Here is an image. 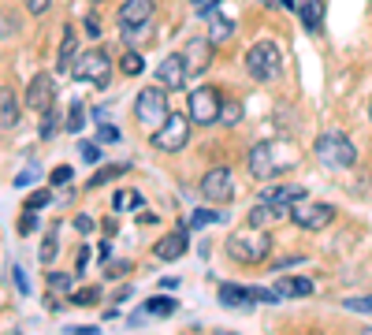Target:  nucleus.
<instances>
[{"instance_id": "35", "label": "nucleus", "mask_w": 372, "mask_h": 335, "mask_svg": "<svg viewBox=\"0 0 372 335\" xmlns=\"http://www.w3.org/2000/svg\"><path fill=\"white\" fill-rule=\"evenodd\" d=\"M49 283L56 287V290H68V287H75V276H68V272H49Z\"/></svg>"}, {"instance_id": "50", "label": "nucleus", "mask_w": 372, "mask_h": 335, "mask_svg": "<svg viewBox=\"0 0 372 335\" xmlns=\"http://www.w3.org/2000/svg\"><path fill=\"white\" fill-rule=\"evenodd\" d=\"M86 265H90V250L79 254V272H86Z\"/></svg>"}, {"instance_id": "40", "label": "nucleus", "mask_w": 372, "mask_h": 335, "mask_svg": "<svg viewBox=\"0 0 372 335\" xmlns=\"http://www.w3.org/2000/svg\"><path fill=\"white\" fill-rule=\"evenodd\" d=\"M19 228H23V235L38 231V216H34V209H26V216H23V224H19Z\"/></svg>"}, {"instance_id": "44", "label": "nucleus", "mask_w": 372, "mask_h": 335, "mask_svg": "<svg viewBox=\"0 0 372 335\" xmlns=\"http://www.w3.org/2000/svg\"><path fill=\"white\" fill-rule=\"evenodd\" d=\"M101 142H119V131H116V127H104V123H101Z\"/></svg>"}, {"instance_id": "42", "label": "nucleus", "mask_w": 372, "mask_h": 335, "mask_svg": "<svg viewBox=\"0 0 372 335\" xmlns=\"http://www.w3.org/2000/svg\"><path fill=\"white\" fill-rule=\"evenodd\" d=\"M220 4H224V0H201V4H198V15H212Z\"/></svg>"}, {"instance_id": "5", "label": "nucleus", "mask_w": 372, "mask_h": 335, "mask_svg": "<svg viewBox=\"0 0 372 335\" xmlns=\"http://www.w3.org/2000/svg\"><path fill=\"white\" fill-rule=\"evenodd\" d=\"M71 75L79 82H90V86H108V79H112V56H108L104 49H90L82 52V56H75L71 63Z\"/></svg>"}, {"instance_id": "7", "label": "nucleus", "mask_w": 372, "mask_h": 335, "mask_svg": "<svg viewBox=\"0 0 372 335\" xmlns=\"http://www.w3.org/2000/svg\"><path fill=\"white\" fill-rule=\"evenodd\" d=\"M186 142H190V120L186 116L168 112V120L153 131V149H160V153H179Z\"/></svg>"}, {"instance_id": "32", "label": "nucleus", "mask_w": 372, "mask_h": 335, "mask_svg": "<svg viewBox=\"0 0 372 335\" xmlns=\"http://www.w3.org/2000/svg\"><path fill=\"white\" fill-rule=\"evenodd\" d=\"M119 68H123V75H141V68H146V60H141L138 52H127Z\"/></svg>"}, {"instance_id": "46", "label": "nucleus", "mask_w": 372, "mask_h": 335, "mask_svg": "<svg viewBox=\"0 0 372 335\" xmlns=\"http://www.w3.org/2000/svg\"><path fill=\"white\" fill-rule=\"evenodd\" d=\"M75 228L86 235V231H93V220H90V216H79V220H75Z\"/></svg>"}, {"instance_id": "11", "label": "nucleus", "mask_w": 372, "mask_h": 335, "mask_svg": "<svg viewBox=\"0 0 372 335\" xmlns=\"http://www.w3.org/2000/svg\"><path fill=\"white\" fill-rule=\"evenodd\" d=\"M153 19V0H123L119 4V26L127 38H138Z\"/></svg>"}, {"instance_id": "3", "label": "nucleus", "mask_w": 372, "mask_h": 335, "mask_svg": "<svg viewBox=\"0 0 372 335\" xmlns=\"http://www.w3.org/2000/svg\"><path fill=\"white\" fill-rule=\"evenodd\" d=\"M313 153H316V160H320L324 168H332V171L354 168V160H357V149H354V142H350L343 131L320 134V138H316V146H313Z\"/></svg>"}, {"instance_id": "9", "label": "nucleus", "mask_w": 372, "mask_h": 335, "mask_svg": "<svg viewBox=\"0 0 372 335\" xmlns=\"http://www.w3.org/2000/svg\"><path fill=\"white\" fill-rule=\"evenodd\" d=\"M201 198L212 201V205H227V201L235 198V171L227 168V164L205 171V179H201Z\"/></svg>"}, {"instance_id": "41", "label": "nucleus", "mask_w": 372, "mask_h": 335, "mask_svg": "<svg viewBox=\"0 0 372 335\" xmlns=\"http://www.w3.org/2000/svg\"><path fill=\"white\" fill-rule=\"evenodd\" d=\"M12 34H15V23H12L4 12H0V38H12Z\"/></svg>"}, {"instance_id": "13", "label": "nucleus", "mask_w": 372, "mask_h": 335, "mask_svg": "<svg viewBox=\"0 0 372 335\" xmlns=\"http://www.w3.org/2000/svg\"><path fill=\"white\" fill-rule=\"evenodd\" d=\"M186 75H190V68H186L183 52H171V56H164V60H160L157 82L164 86V90H183V86H186Z\"/></svg>"}, {"instance_id": "19", "label": "nucleus", "mask_w": 372, "mask_h": 335, "mask_svg": "<svg viewBox=\"0 0 372 335\" xmlns=\"http://www.w3.org/2000/svg\"><path fill=\"white\" fill-rule=\"evenodd\" d=\"M153 254H157L160 261H179V257L186 254V235H183V231H179V235H168L164 242L153 246Z\"/></svg>"}, {"instance_id": "14", "label": "nucleus", "mask_w": 372, "mask_h": 335, "mask_svg": "<svg viewBox=\"0 0 372 335\" xmlns=\"http://www.w3.org/2000/svg\"><path fill=\"white\" fill-rule=\"evenodd\" d=\"M265 201H272V209H276L279 216H290L294 205L305 201V187H298V182H279V187H272L265 194Z\"/></svg>"}, {"instance_id": "6", "label": "nucleus", "mask_w": 372, "mask_h": 335, "mask_svg": "<svg viewBox=\"0 0 372 335\" xmlns=\"http://www.w3.org/2000/svg\"><path fill=\"white\" fill-rule=\"evenodd\" d=\"M168 93L160 90V86H149V90H141L138 93V101H134V116H138V123L146 127V131H157V127L168 120Z\"/></svg>"}, {"instance_id": "4", "label": "nucleus", "mask_w": 372, "mask_h": 335, "mask_svg": "<svg viewBox=\"0 0 372 335\" xmlns=\"http://www.w3.org/2000/svg\"><path fill=\"white\" fill-rule=\"evenodd\" d=\"M246 71L254 75L257 82H276L283 75V52L272 41H257L254 49L246 52Z\"/></svg>"}, {"instance_id": "12", "label": "nucleus", "mask_w": 372, "mask_h": 335, "mask_svg": "<svg viewBox=\"0 0 372 335\" xmlns=\"http://www.w3.org/2000/svg\"><path fill=\"white\" fill-rule=\"evenodd\" d=\"M52 101H56V82H52V75H34L26 86V108H34V112H45V108H52Z\"/></svg>"}, {"instance_id": "8", "label": "nucleus", "mask_w": 372, "mask_h": 335, "mask_svg": "<svg viewBox=\"0 0 372 335\" xmlns=\"http://www.w3.org/2000/svg\"><path fill=\"white\" fill-rule=\"evenodd\" d=\"M220 104H224V97H220V90H212V86H198V90L186 97L190 120L198 127H212L216 120H220Z\"/></svg>"}, {"instance_id": "23", "label": "nucleus", "mask_w": 372, "mask_h": 335, "mask_svg": "<svg viewBox=\"0 0 372 335\" xmlns=\"http://www.w3.org/2000/svg\"><path fill=\"white\" fill-rule=\"evenodd\" d=\"M175 309H179V302L168 298V295H157V298L146 302V313H149V317H171Z\"/></svg>"}, {"instance_id": "47", "label": "nucleus", "mask_w": 372, "mask_h": 335, "mask_svg": "<svg viewBox=\"0 0 372 335\" xmlns=\"http://www.w3.org/2000/svg\"><path fill=\"white\" fill-rule=\"evenodd\" d=\"M30 179H34V168L23 171V176H15V187H30Z\"/></svg>"}, {"instance_id": "34", "label": "nucleus", "mask_w": 372, "mask_h": 335, "mask_svg": "<svg viewBox=\"0 0 372 335\" xmlns=\"http://www.w3.org/2000/svg\"><path fill=\"white\" fill-rule=\"evenodd\" d=\"M79 153H82L86 164H97V160H101V146H97V142H82Z\"/></svg>"}, {"instance_id": "48", "label": "nucleus", "mask_w": 372, "mask_h": 335, "mask_svg": "<svg viewBox=\"0 0 372 335\" xmlns=\"http://www.w3.org/2000/svg\"><path fill=\"white\" fill-rule=\"evenodd\" d=\"M75 335H97V328H93V324H79V328H71Z\"/></svg>"}, {"instance_id": "21", "label": "nucleus", "mask_w": 372, "mask_h": 335, "mask_svg": "<svg viewBox=\"0 0 372 335\" xmlns=\"http://www.w3.org/2000/svg\"><path fill=\"white\" fill-rule=\"evenodd\" d=\"M75 45H79V34H75V26H68V30H63V41H60V60H56V71H71Z\"/></svg>"}, {"instance_id": "28", "label": "nucleus", "mask_w": 372, "mask_h": 335, "mask_svg": "<svg viewBox=\"0 0 372 335\" xmlns=\"http://www.w3.org/2000/svg\"><path fill=\"white\" fill-rule=\"evenodd\" d=\"M119 176H130V164H108L104 171H97V176L90 179V187H104L108 179H119Z\"/></svg>"}, {"instance_id": "51", "label": "nucleus", "mask_w": 372, "mask_h": 335, "mask_svg": "<svg viewBox=\"0 0 372 335\" xmlns=\"http://www.w3.org/2000/svg\"><path fill=\"white\" fill-rule=\"evenodd\" d=\"M276 8H283V12H294L298 4H294V0H276Z\"/></svg>"}, {"instance_id": "10", "label": "nucleus", "mask_w": 372, "mask_h": 335, "mask_svg": "<svg viewBox=\"0 0 372 335\" xmlns=\"http://www.w3.org/2000/svg\"><path fill=\"white\" fill-rule=\"evenodd\" d=\"M290 220L298 224L302 231H320V228H327V224L335 220V209L327 201H298L290 209Z\"/></svg>"}, {"instance_id": "20", "label": "nucleus", "mask_w": 372, "mask_h": 335, "mask_svg": "<svg viewBox=\"0 0 372 335\" xmlns=\"http://www.w3.org/2000/svg\"><path fill=\"white\" fill-rule=\"evenodd\" d=\"M276 290H279V298H309V295H313V279H305V276H298V279H279Z\"/></svg>"}, {"instance_id": "26", "label": "nucleus", "mask_w": 372, "mask_h": 335, "mask_svg": "<svg viewBox=\"0 0 372 335\" xmlns=\"http://www.w3.org/2000/svg\"><path fill=\"white\" fill-rule=\"evenodd\" d=\"M56 131H60V112H56V108H45V112H41V127H38V134L49 142V138L56 134Z\"/></svg>"}, {"instance_id": "36", "label": "nucleus", "mask_w": 372, "mask_h": 335, "mask_svg": "<svg viewBox=\"0 0 372 335\" xmlns=\"http://www.w3.org/2000/svg\"><path fill=\"white\" fill-rule=\"evenodd\" d=\"M49 201H52L49 190H34V194L26 198V209H41V205H49Z\"/></svg>"}, {"instance_id": "16", "label": "nucleus", "mask_w": 372, "mask_h": 335, "mask_svg": "<svg viewBox=\"0 0 372 335\" xmlns=\"http://www.w3.org/2000/svg\"><path fill=\"white\" fill-rule=\"evenodd\" d=\"M19 116H23V101L15 97L12 86H0V131H15Z\"/></svg>"}, {"instance_id": "37", "label": "nucleus", "mask_w": 372, "mask_h": 335, "mask_svg": "<svg viewBox=\"0 0 372 335\" xmlns=\"http://www.w3.org/2000/svg\"><path fill=\"white\" fill-rule=\"evenodd\" d=\"M68 179H71V168H68V164L52 168V176H49V182H52V187H63V182H68Z\"/></svg>"}, {"instance_id": "2", "label": "nucleus", "mask_w": 372, "mask_h": 335, "mask_svg": "<svg viewBox=\"0 0 372 335\" xmlns=\"http://www.w3.org/2000/svg\"><path fill=\"white\" fill-rule=\"evenodd\" d=\"M268 254H272V235L254 228V224H249L246 231H235L231 239H227V257L238 261V265H261Z\"/></svg>"}, {"instance_id": "30", "label": "nucleus", "mask_w": 372, "mask_h": 335, "mask_svg": "<svg viewBox=\"0 0 372 335\" xmlns=\"http://www.w3.org/2000/svg\"><path fill=\"white\" fill-rule=\"evenodd\" d=\"M38 257H41V265H52V261H56V228H52L49 239L41 242V254H38Z\"/></svg>"}, {"instance_id": "29", "label": "nucleus", "mask_w": 372, "mask_h": 335, "mask_svg": "<svg viewBox=\"0 0 372 335\" xmlns=\"http://www.w3.org/2000/svg\"><path fill=\"white\" fill-rule=\"evenodd\" d=\"M63 127H68L71 134H79L82 127H86V104H82V101H75V104H71V112H68V123H63Z\"/></svg>"}, {"instance_id": "17", "label": "nucleus", "mask_w": 372, "mask_h": 335, "mask_svg": "<svg viewBox=\"0 0 372 335\" xmlns=\"http://www.w3.org/2000/svg\"><path fill=\"white\" fill-rule=\"evenodd\" d=\"M220 302L227 309H246L254 306V287H238V283H220Z\"/></svg>"}, {"instance_id": "18", "label": "nucleus", "mask_w": 372, "mask_h": 335, "mask_svg": "<svg viewBox=\"0 0 372 335\" xmlns=\"http://www.w3.org/2000/svg\"><path fill=\"white\" fill-rule=\"evenodd\" d=\"M298 12H302L305 30H309V34H320L324 30V0H302Z\"/></svg>"}, {"instance_id": "1", "label": "nucleus", "mask_w": 372, "mask_h": 335, "mask_svg": "<svg viewBox=\"0 0 372 335\" xmlns=\"http://www.w3.org/2000/svg\"><path fill=\"white\" fill-rule=\"evenodd\" d=\"M298 160H302V153H298L294 142H287V138H265V142L249 146L246 168H249L254 179H276L279 171L298 168Z\"/></svg>"}, {"instance_id": "38", "label": "nucleus", "mask_w": 372, "mask_h": 335, "mask_svg": "<svg viewBox=\"0 0 372 335\" xmlns=\"http://www.w3.org/2000/svg\"><path fill=\"white\" fill-rule=\"evenodd\" d=\"M12 283H15V290H19V295H30V283H26V276H23V268H12Z\"/></svg>"}, {"instance_id": "31", "label": "nucleus", "mask_w": 372, "mask_h": 335, "mask_svg": "<svg viewBox=\"0 0 372 335\" xmlns=\"http://www.w3.org/2000/svg\"><path fill=\"white\" fill-rule=\"evenodd\" d=\"M97 298H101V290H97V287H82V290H75V295H71L75 306H93Z\"/></svg>"}, {"instance_id": "45", "label": "nucleus", "mask_w": 372, "mask_h": 335, "mask_svg": "<svg viewBox=\"0 0 372 335\" xmlns=\"http://www.w3.org/2000/svg\"><path fill=\"white\" fill-rule=\"evenodd\" d=\"M127 268H130L127 261H116V265H112V268H108V272H104V276H112V279H119V276H123V272H127Z\"/></svg>"}, {"instance_id": "39", "label": "nucleus", "mask_w": 372, "mask_h": 335, "mask_svg": "<svg viewBox=\"0 0 372 335\" xmlns=\"http://www.w3.org/2000/svg\"><path fill=\"white\" fill-rule=\"evenodd\" d=\"M23 4H26V12H30V15H41V12H49L52 0H23Z\"/></svg>"}, {"instance_id": "27", "label": "nucleus", "mask_w": 372, "mask_h": 335, "mask_svg": "<svg viewBox=\"0 0 372 335\" xmlns=\"http://www.w3.org/2000/svg\"><path fill=\"white\" fill-rule=\"evenodd\" d=\"M276 209H272V201H265V198H261L257 205H254V209H249V224H254V228H261V224H265V220H276Z\"/></svg>"}, {"instance_id": "15", "label": "nucleus", "mask_w": 372, "mask_h": 335, "mask_svg": "<svg viewBox=\"0 0 372 335\" xmlns=\"http://www.w3.org/2000/svg\"><path fill=\"white\" fill-rule=\"evenodd\" d=\"M183 60H186V68H190L194 75L209 71V63H212V41H209V38H194V41H186Z\"/></svg>"}, {"instance_id": "49", "label": "nucleus", "mask_w": 372, "mask_h": 335, "mask_svg": "<svg viewBox=\"0 0 372 335\" xmlns=\"http://www.w3.org/2000/svg\"><path fill=\"white\" fill-rule=\"evenodd\" d=\"M97 254H101V261H108V257H112V246L101 242V246H97Z\"/></svg>"}, {"instance_id": "52", "label": "nucleus", "mask_w": 372, "mask_h": 335, "mask_svg": "<svg viewBox=\"0 0 372 335\" xmlns=\"http://www.w3.org/2000/svg\"><path fill=\"white\" fill-rule=\"evenodd\" d=\"M194 4H201V0H194Z\"/></svg>"}, {"instance_id": "24", "label": "nucleus", "mask_w": 372, "mask_h": 335, "mask_svg": "<svg viewBox=\"0 0 372 335\" xmlns=\"http://www.w3.org/2000/svg\"><path fill=\"white\" fill-rule=\"evenodd\" d=\"M220 220H224V216L212 212V209H194L190 216H186L183 228H209V224H220Z\"/></svg>"}, {"instance_id": "25", "label": "nucleus", "mask_w": 372, "mask_h": 335, "mask_svg": "<svg viewBox=\"0 0 372 335\" xmlns=\"http://www.w3.org/2000/svg\"><path fill=\"white\" fill-rule=\"evenodd\" d=\"M216 123L238 127V123H242V104H238V101H224V104H220V120H216Z\"/></svg>"}, {"instance_id": "43", "label": "nucleus", "mask_w": 372, "mask_h": 335, "mask_svg": "<svg viewBox=\"0 0 372 335\" xmlns=\"http://www.w3.org/2000/svg\"><path fill=\"white\" fill-rule=\"evenodd\" d=\"M82 26H86V34H90V38H101V23H97V19H93V15H90V19H86V23H82Z\"/></svg>"}, {"instance_id": "22", "label": "nucleus", "mask_w": 372, "mask_h": 335, "mask_svg": "<svg viewBox=\"0 0 372 335\" xmlns=\"http://www.w3.org/2000/svg\"><path fill=\"white\" fill-rule=\"evenodd\" d=\"M231 38H235V23H231V19L216 15L212 23H209V41H212V45H224V41H231Z\"/></svg>"}, {"instance_id": "33", "label": "nucleus", "mask_w": 372, "mask_h": 335, "mask_svg": "<svg viewBox=\"0 0 372 335\" xmlns=\"http://www.w3.org/2000/svg\"><path fill=\"white\" fill-rule=\"evenodd\" d=\"M343 309H350V313H372V295H365V298H346Z\"/></svg>"}]
</instances>
